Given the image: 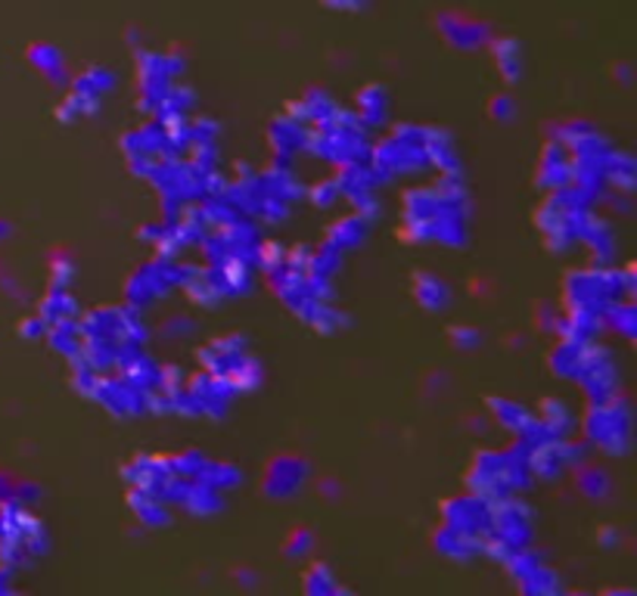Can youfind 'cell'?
Here are the masks:
<instances>
[{"label": "cell", "mask_w": 637, "mask_h": 596, "mask_svg": "<svg viewBox=\"0 0 637 596\" xmlns=\"http://www.w3.org/2000/svg\"><path fill=\"white\" fill-rule=\"evenodd\" d=\"M534 416H538L541 429L551 435V438H573L578 429L576 411H573L563 398H544V401L538 404Z\"/></svg>", "instance_id": "cell-16"}, {"label": "cell", "mask_w": 637, "mask_h": 596, "mask_svg": "<svg viewBox=\"0 0 637 596\" xmlns=\"http://www.w3.org/2000/svg\"><path fill=\"white\" fill-rule=\"evenodd\" d=\"M75 299H72V292L69 287H57V283H50V292H47V299L41 302V314L44 320L53 327V324H60V320H72L75 317Z\"/></svg>", "instance_id": "cell-26"}, {"label": "cell", "mask_w": 637, "mask_h": 596, "mask_svg": "<svg viewBox=\"0 0 637 596\" xmlns=\"http://www.w3.org/2000/svg\"><path fill=\"white\" fill-rule=\"evenodd\" d=\"M131 510H134V515H137L144 525H153V528H159V525H168V522H171V515L165 510L163 497H156V494L146 491V488H134V491H131Z\"/></svg>", "instance_id": "cell-25"}, {"label": "cell", "mask_w": 637, "mask_h": 596, "mask_svg": "<svg viewBox=\"0 0 637 596\" xmlns=\"http://www.w3.org/2000/svg\"><path fill=\"white\" fill-rule=\"evenodd\" d=\"M94 401H100L112 416H137V413L153 411V394L128 382L122 373L119 376H104L94 391Z\"/></svg>", "instance_id": "cell-12"}, {"label": "cell", "mask_w": 637, "mask_h": 596, "mask_svg": "<svg viewBox=\"0 0 637 596\" xmlns=\"http://www.w3.org/2000/svg\"><path fill=\"white\" fill-rule=\"evenodd\" d=\"M47 342H50V349L57 351V354H65L69 361H72V357H79V354L84 351L82 324H75V317H72V320H60V324H53V327L47 329Z\"/></svg>", "instance_id": "cell-24"}, {"label": "cell", "mask_w": 637, "mask_h": 596, "mask_svg": "<svg viewBox=\"0 0 637 596\" xmlns=\"http://www.w3.org/2000/svg\"><path fill=\"white\" fill-rule=\"evenodd\" d=\"M432 547H435V554L454 559V562H470L476 556H482V540L473 535H464V532H457L452 525H442L432 535Z\"/></svg>", "instance_id": "cell-17"}, {"label": "cell", "mask_w": 637, "mask_h": 596, "mask_svg": "<svg viewBox=\"0 0 637 596\" xmlns=\"http://www.w3.org/2000/svg\"><path fill=\"white\" fill-rule=\"evenodd\" d=\"M489 112H492V119H497V122H510L516 115V106L510 97H494Z\"/></svg>", "instance_id": "cell-35"}, {"label": "cell", "mask_w": 637, "mask_h": 596, "mask_svg": "<svg viewBox=\"0 0 637 596\" xmlns=\"http://www.w3.org/2000/svg\"><path fill=\"white\" fill-rule=\"evenodd\" d=\"M635 295V273L632 268L616 270L594 265V268L573 270L563 283V305L576 311H591L603 314L610 305Z\"/></svg>", "instance_id": "cell-3"}, {"label": "cell", "mask_w": 637, "mask_h": 596, "mask_svg": "<svg viewBox=\"0 0 637 596\" xmlns=\"http://www.w3.org/2000/svg\"><path fill=\"white\" fill-rule=\"evenodd\" d=\"M452 342L457 345V349H467L473 351L479 349V332L470 327H454L452 329Z\"/></svg>", "instance_id": "cell-33"}, {"label": "cell", "mask_w": 637, "mask_h": 596, "mask_svg": "<svg viewBox=\"0 0 637 596\" xmlns=\"http://www.w3.org/2000/svg\"><path fill=\"white\" fill-rule=\"evenodd\" d=\"M532 507L519 497L494 503L492 532L482 537V554H489L497 562H507L514 554L532 547Z\"/></svg>", "instance_id": "cell-7"}, {"label": "cell", "mask_w": 637, "mask_h": 596, "mask_svg": "<svg viewBox=\"0 0 637 596\" xmlns=\"http://www.w3.org/2000/svg\"><path fill=\"white\" fill-rule=\"evenodd\" d=\"M190 329H193V320H187V317H171L163 327V332L165 336H187Z\"/></svg>", "instance_id": "cell-37"}, {"label": "cell", "mask_w": 637, "mask_h": 596, "mask_svg": "<svg viewBox=\"0 0 637 596\" xmlns=\"http://www.w3.org/2000/svg\"><path fill=\"white\" fill-rule=\"evenodd\" d=\"M573 473H576L578 491L585 494V497H591V500H606L610 491H613V478H610V473L603 466H597V463L581 460Z\"/></svg>", "instance_id": "cell-22"}, {"label": "cell", "mask_w": 637, "mask_h": 596, "mask_svg": "<svg viewBox=\"0 0 637 596\" xmlns=\"http://www.w3.org/2000/svg\"><path fill=\"white\" fill-rule=\"evenodd\" d=\"M200 482H206L208 488H215V491H227V488L243 482V473L237 466H230V463H208L206 460V466L200 473Z\"/></svg>", "instance_id": "cell-28"}, {"label": "cell", "mask_w": 637, "mask_h": 596, "mask_svg": "<svg viewBox=\"0 0 637 596\" xmlns=\"http://www.w3.org/2000/svg\"><path fill=\"white\" fill-rule=\"evenodd\" d=\"M32 62L41 69L44 75L50 78L53 84H65L69 82V75H65V62H62V57H60V50L57 47H35L32 50Z\"/></svg>", "instance_id": "cell-27"}, {"label": "cell", "mask_w": 637, "mask_h": 596, "mask_svg": "<svg viewBox=\"0 0 637 596\" xmlns=\"http://www.w3.org/2000/svg\"><path fill=\"white\" fill-rule=\"evenodd\" d=\"M187 280L184 265H175L171 258H156L141 270L131 273L128 289H124V299L131 308H149L153 302H159L165 292H171L175 287H181Z\"/></svg>", "instance_id": "cell-8"}, {"label": "cell", "mask_w": 637, "mask_h": 596, "mask_svg": "<svg viewBox=\"0 0 637 596\" xmlns=\"http://www.w3.org/2000/svg\"><path fill=\"white\" fill-rule=\"evenodd\" d=\"M534 184L541 186V190H548V193L573 184V156H569V146L563 144V141L551 137L548 146L541 149L538 171H534Z\"/></svg>", "instance_id": "cell-14"}, {"label": "cell", "mask_w": 637, "mask_h": 596, "mask_svg": "<svg viewBox=\"0 0 637 596\" xmlns=\"http://www.w3.org/2000/svg\"><path fill=\"white\" fill-rule=\"evenodd\" d=\"M311 196V206L321 208V211H329V208H336L342 203V190L336 184V174L333 178H324V181H317V184L309 190Z\"/></svg>", "instance_id": "cell-31"}, {"label": "cell", "mask_w": 637, "mask_h": 596, "mask_svg": "<svg viewBox=\"0 0 637 596\" xmlns=\"http://www.w3.org/2000/svg\"><path fill=\"white\" fill-rule=\"evenodd\" d=\"M494 62L501 69V75L507 82H516L519 72H522V60H519V47L514 41H497L494 44Z\"/></svg>", "instance_id": "cell-30"}, {"label": "cell", "mask_w": 637, "mask_h": 596, "mask_svg": "<svg viewBox=\"0 0 637 596\" xmlns=\"http://www.w3.org/2000/svg\"><path fill=\"white\" fill-rule=\"evenodd\" d=\"M401 236L408 243L460 248L470 236L467 190L457 174H438L435 184L411 186L401 196Z\"/></svg>", "instance_id": "cell-1"}, {"label": "cell", "mask_w": 637, "mask_h": 596, "mask_svg": "<svg viewBox=\"0 0 637 596\" xmlns=\"http://www.w3.org/2000/svg\"><path fill=\"white\" fill-rule=\"evenodd\" d=\"M492 513H494V503H489L485 497H479V494H460V497H452V500H445L442 503V525H452L457 532H464V535H473L482 537L492 532Z\"/></svg>", "instance_id": "cell-11"}, {"label": "cell", "mask_w": 637, "mask_h": 596, "mask_svg": "<svg viewBox=\"0 0 637 596\" xmlns=\"http://www.w3.org/2000/svg\"><path fill=\"white\" fill-rule=\"evenodd\" d=\"M576 382L588 394V404H603L613 394H618L616 361L597 339L585 345V357H581V370H578Z\"/></svg>", "instance_id": "cell-9"}, {"label": "cell", "mask_w": 637, "mask_h": 596, "mask_svg": "<svg viewBox=\"0 0 637 596\" xmlns=\"http://www.w3.org/2000/svg\"><path fill=\"white\" fill-rule=\"evenodd\" d=\"M532 482V448L522 438H516L507 448H482L473 457L470 475H467L470 491L485 497L489 503H501L507 497H516Z\"/></svg>", "instance_id": "cell-2"}, {"label": "cell", "mask_w": 637, "mask_h": 596, "mask_svg": "<svg viewBox=\"0 0 637 596\" xmlns=\"http://www.w3.org/2000/svg\"><path fill=\"white\" fill-rule=\"evenodd\" d=\"M20 329L25 339H44V336H47V329H50V324L44 320L41 314H35V317H28Z\"/></svg>", "instance_id": "cell-36"}, {"label": "cell", "mask_w": 637, "mask_h": 596, "mask_svg": "<svg viewBox=\"0 0 637 596\" xmlns=\"http://www.w3.org/2000/svg\"><path fill=\"white\" fill-rule=\"evenodd\" d=\"M267 141L274 149V162H292V156H299L309 144V124L296 119L292 112L274 119L267 127Z\"/></svg>", "instance_id": "cell-15"}, {"label": "cell", "mask_w": 637, "mask_h": 596, "mask_svg": "<svg viewBox=\"0 0 637 596\" xmlns=\"http://www.w3.org/2000/svg\"><path fill=\"white\" fill-rule=\"evenodd\" d=\"M200 364L203 370L227 382L233 391L255 389L265 376L262 364L249 354V342L243 336H221L208 342L206 349L200 351Z\"/></svg>", "instance_id": "cell-5"}, {"label": "cell", "mask_w": 637, "mask_h": 596, "mask_svg": "<svg viewBox=\"0 0 637 596\" xmlns=\"http://www.w3.org/2000/svg\"><path fill=\"white\" fill-rule=\"evenodd\" d=\"M354 119L371 127V131H380L389 122V97L380 84H368L364 90H358L354 97Z\"/></svg>", "instance_id": "cell-18"}, {"label": "cell", "mask_w": 637, "mask_h": 596, "mask_svg": "<svg viewBox=\"0 0 637 596\" xmlns=\"http://www.w3.org/2000/svg\"><path fill=\"white\" fill-rule=\"evenodd\" d=\"M309 473V463L302 457H292V453L277 457V460L267 463V473L262 478V491L267 497H274V500H287L292 494H299V488L305 485Z\"/></svg>", "instance_id": "cell-13"}, {"label": "cell", "mask_w": 637, "mask_h": 596, "mask_svg": "<svg viewBox=\"0 0 637 596\" xmlns=\"http://www.w3.org/2000/svg\"><path fill=\"white\" fill-rule=\"evenodd\" d=\"M413 299L426 311H445L452 305V287L435 277L432 270H417L413 273Z\"/></svg>", "instance_id": "cell-20"}, {"label": "cell", "mask_w": 637, "mask_h": 596, "mask_svg": "<svg viewBox=\"0 0 637 596\" xmlns=\"http://www.w3.org/2000/svg\"><path fill=\"white\" fill-rule=\"evenodd\" d=\"M600 540H603V544H618V532H616V528H613V532H610V528H603V535H600Z\"/></svg>", "instance_id": "cell-38"}, {"label": "cell", "mask_w": 637, "mask_h": 596, "mask_svg": "<svg viewBox=\"0 0 637 596\" xmlns=\"http://www.w3.org/2000/svg\"><path fill=\"white\" fill-rule=\"evenodd\" d=\"M339 581L333 575V569L324 565V562H314L309 572H305V594L311 596H327V594H339Z\"/></svg>", "instance_id": "cell-29"}, {"label": "cell", "mask_w": 637, "mask_h": 596, "mask_svg": "<svg viewBox=\"0 0 637 596\" xmlns=\"http://www.w3.org/2000/svg\"><path fill=\"white\" fill-rule=\"evenodd\" d=\"M72 270H75L72 258H69V255H57V261H53V283H57V287H69Z\"/></svg>", "instance_id": "cell-34"}, {"label": "cell", "mask_w": 637, "mask_h": 596, "mask_svg": "<svg viewBox=\"0 0 637 596\" xmlns=\"http://www.w3.org/2000/svg\"><path fill=\"white\" fill-rule=\"evenodd\" d=\"M314 535L311 532H305V528H299V532H292V535L287 537V550L284 554L292 556V559H302V556H309L311 550H314Z\"/></svg>", "instance_id": "cell-32"}, {"label": "cell", "mask_w": 637, "mask_h": 596, "mask_svg": "<svg viewBox=\"0 0 637 596\" xmlns=\"http://www.w3.org/2000/svg\"><path fill=\"white\" fill-rule=\"evenodd\" d=\"M585 441L603 453H622L632 448V404L625 394H613L603 404H588L581 416Z\"/></svg>", "instance_id": "cell-6"}, {"label": "cell", "mask_w": 637, "mask_h": 596, "mask_svg": "<svg viewBox=\"0 0 637 596\" xmlns=\"http://www.w3.org/2000/svg\"><path fill=\"white\" fill-rule=\"evenodd\" d=\"M585 345H588V342H573V339H563V342H560V345L551 351L548 364H551V370H554L556 379H576L578 370H581Z\"/></svg>", "instance_id": "cell-23"}, {"label": "cell", "mask_w": 637, "mask_h": 596, "mask_svg": "<svg viewBox=\"0 0 637 596\" xmlns=\"http://www.w3.org/2000/svg\"><path fill=\"white\" fill-rule=\"evenodd\" d=\"M504 565H507V572H510L514 584L522 594L548 596L563 591V584H560V577H556L554 569H551V565L544 562V556L538 554V550H532V547H526V550L514 554Z\"/></svg>", "instance_id": "cell-10"}, {"label": "cell", "mask_w": 637, "mask_h": 596, "mask_svg": "<svg viewBox=\"0 0 637 596\" xmlns=\"http://www.w3.org/2000/svg\"><path fill=\"white\" fill-rule=\"evenodd\" d=\"M371 168L380 174V181L395 178H413L430 171V149H426V127L398 124L371 149Z\"/></svg>", "instance_id": "cell-4"}, {"label": "cell", "mask_w": 637, "mask_h": 596, "mask_svg": "<svg viewBox=\"0 0 637 596\" xmlns=\"http://www.w3.org/2000/svg\"><path fill=\"white\" fill-rule=\"evenodd\" d=\"M426 149H430V165L438 174H457V171H460L457 144H454V137L448 131L426 127Z\"/></svg>", "instance_id": "cell-21"}, {"label": "cell", "mask_w": 637, "mask_h": 596, "mask_svg": "<svg viewBox=\"0 0 637 596\" xmlns=\"http://www.w3.org/2000/svg\"><path fill=\"white\" fill-rule=\"evenodd\" d=\"M368 233H371V218H364L361 211H351L327 227V243L339 252H351L368 240Z\"/></svg>", "instance_id": "cell-19"}]
</instances>
